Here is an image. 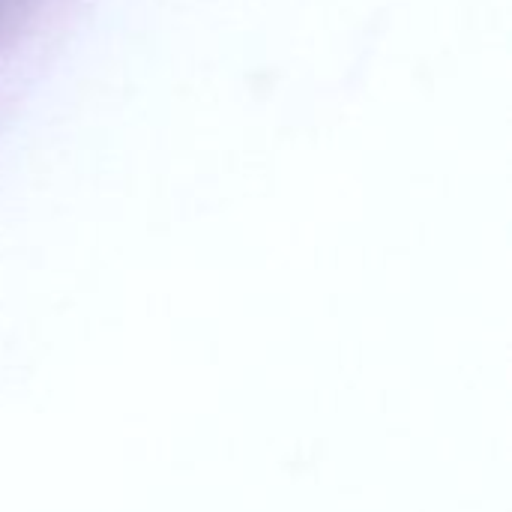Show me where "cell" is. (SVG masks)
<instances>
[{"label":"cell","instance_id":"6da1fadb","mask_svg":"<svg viewBox=\"0 0 512 512\" xmlns=\"http://www.w3.org/2000/svg\"><path fill=\"white\" fill-rule=\"evenodd\" d=\"M24 6H27V0H0V24L15 18Z\"/></svg>","mask_w":512,"mask_h":512}]
</instances>
